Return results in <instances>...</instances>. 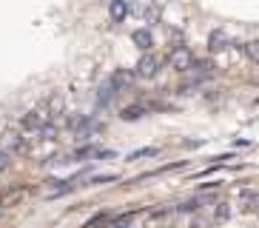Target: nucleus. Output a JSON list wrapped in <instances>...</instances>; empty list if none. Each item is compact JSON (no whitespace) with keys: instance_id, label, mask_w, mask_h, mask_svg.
Segmentation results:
<instances>
[{"instance_id":"nucleus-1","label":"nucleus","mask_w":259,"mask_h":228,"mask_svg":"<svg viewBox=\"0 0 259 228\" xmlns=\"http://www.w3.org/2000/svg\"><path fill=\"white\" fill-rule=\"evenodd\" d=\"M49 123H52V114L49 111H29V114H23V131H29V134H43V131L49 129Z\"/></svg>"},{"instance_id":"nucleus-2","label":"nucleus","mask_w":259,"mask_h":228,"mask_svg":"<svg viewBox=\"0 0 259 228\" xmlns=\"http://www.w3.org/2000/svg\"><path fill=\"white\" fill-rule=\"evenodd\" d=\"M168 63H171L174 71H188V68L194 66V54H191V49H185V46H177V49L168 52Z\"/></svg>"},{"instance_id":"nucleus-3","label":"nucleus","mask_w":259,"mask_h":228,"mask_svg":"<svg viewBox=\"0 0 259 228\" xmlns=\"http://www.w3.org/2000/svg\"><path fill=\"white\" fill-rule=\"evenodd\" d=\"M157 71H160V57H157V54H143V57H140L137 60V66H134V77H154L157 74Z\"/></svg>"},{"instance_id":"nucleus-4","label":"nucleus","mask_w":259,"mask_h":228,"mask_svg":"<svg viewBox=\"0 0 259 228\" xmlns=\"http://www.w3.org/2000/svg\"><path fill=\"white\" fill-rule=\"evenodd\" d=\"M0 148H6L9 154H23L26 148H29V143H26L17 131H6V134L0 137Z\"/></svg>"},{"instance_id":"nucleus-5","label":"nucleus","mask_w":259,"mask_h":228,"mask_svg":"<svg viewBox=\"0 0 259 228\" xmlns=\"http://www.w3.org/2000/svg\"><path fill=\"white\" fill-rule=\"evenodd\" d=\"M228 46H236V43L222 29H217V31H211V34H208V49H211V52H225Z\"/></svg>"},{"instance_id":"nucleus-6","label":"nucleus","mask_w":259,"mask_h":228,"mask_svg":"<svg viewBox=\"0 0 259 228\" xmlns=\"http://www.w3.org/2000/svg\"><path fill=\"white\" fill-rule=\"evenodd\" d=\"M128 3L125 0H111V6H108V15H111V20L114 23H122L125 17H128Z\"/></svg>"},{"instance_id":"nucleus-7","label":"nucleus","mask_w":259,"mask_h":228,"mask_svg":"<svg viewBox=\"0 0 259 228\" xmlns=\"http://www.w3.org/2000/svg\"><path fill=\"white\" fill-rule=\"evenodd\" d=\"M131 80H134V71H125V68H117L114 74H111V80H108V83L114 86V91H117V89H128V86H131Z\"/></svg>"},{"instance_id":"nucleus-8","label":"nucleus","mask_w":259,"mask_h":228,"mask_svg":"<svg viewBox=\"0 0 259 228\" xmlns=\"http://www.w3.org/2000/svg\"><path fill=\"white\" fill-rule=\"evenodd\" d=\"M131 40H134L137 49H143V52H148V49L154 46V37H151V31H148V29H137L134 34H131Z\"/></svg>"},{"instance_id":"nucleus-9","label":"nucleus","mask_w":259,"mask_h":228,"mask_svg":"<svg viewBox=\"0 0 259 228\" xmlns=\"http://www.w3.org/2000/svg\"><path fill=\"white\" fill-rule=\"evenodd\" d=\"M211 217H213V222H225V220L231 217V205H228V203H220L217 208H213Z\"/></svg>"},{"instance_id":"nucleus-10","label":"nucleus","mask_w":259,"mask_h":228,"mask_svg":"<svg viewBox=\"0 0 259 228\" xmlns=\"http://www.w3.org/2000/svg\"><path fill=\"white\" fill-rule=\"evenodd\" d=\"M242 49H245V54H248L253 63H259V40H248Z\"/></svg>"},{"instance_id":"nucleus-11","label":"nucleus","mask_w":259,"mask_h":228,"mask_svg":"<svg viewBox=\"0 0 259 228\" xmlns=\"http://www.w3.org/2000/svg\"><path fill=\"white\" fill-rule=\"evenodd\" d=\"M143 111H145L143 106H128L122 111V120H137V117H143Z\"/></svg>"},{"instance_id":"nucleus-12","label":"nucleus","mask_w":259,"mask_h":228,"mask_svg":"<svg viewBox=\"0 0 259 228\" xmlns=\"http://www.w3.org/2000/svg\"><path fill=\"white\" fill-rule=\"evenodd\" d=\"M143 157H157V148H140L131 154V160H143Z\"/></svg>"},{"instance_id":"nucleus-13","label":"nucleus","mask_w":259,"mask_h":228,"mask_svg":"<svg viewBox=\"0 0 259 228\" xmlns=\"http://www.w3.org/2000/svg\"><path fill=\"white\" fill-rule=\"evenodd\" d=\"M180 211H199V203L197 200H188V203L180 205Z\"/></svg>"},{"instance_id":"nucleus-14","label":"nucleus","mask_w":259,"mask_h":228,"mask_svg":"<svg viewBox=\"0 0 259 228\" xmlns=\"http://www.w3.org/2000/svg\"><path fill=\"white\" fill-rule=\"evenodd\" d=\"M9 160H12V154H9L6 148H0V171H3V168H9Z\"/></svg>"},{"instance_id":"nucleus-15","label":"nucleus","mask_w":259,"mask_h":228,"mask_svg":"<svg viewBox=\"0 0 259 228\" xmlns=\"http://www.w3.org/2000/svg\"><path fill=\"white\" fill-rule=\"evenodd\" d=\"M188 228H208V222L202 220V217H194V220H191V225Z\"/></svg>"},{"instance_id":"nucleus-16","label":"nucleus","mask_w":259,"mask_h":228,"mask_svg":"<svg viewBox=\"0 0 259 228\" xmlns=\"http://www.w3.org/2000/svg\"><path fill=\"white\" fill-rule=\"evenodd\" d=\"M117 228H125V225H117Z\"/></svg>"}]
</instances>
